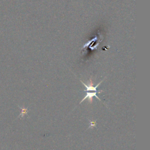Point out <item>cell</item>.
Segmentation results:
<instances>
[{"mask_svg":"<svg viewBox=\"0 0 150 150\" xmlns=\"http://www.w3.org/2000/svg\"><path fill=\"white\" fill-rule=\"evenodd\" d=\"M28 113V109L26 108H21V113L20 114V116L22 117H24V116L26 115Z\"/></svg>","mask_w":150,"mask_h":150,"instance_id":"6da1fadb","label":"cell"},{"mask_svg":"<svg viewBox=\"0 0 150 150\" xmlns=\"http://www.w3.org/2000/svg\"><path fill=\"white\" fill-rule=\"evenodd\" d=\"M96 125V121H90V127H89V128L95 127Z\"/></svg>","mask_w":150,"mask_h":150,"instance_id":"7a4b0ae2","label":"cell"}]
</instances>
